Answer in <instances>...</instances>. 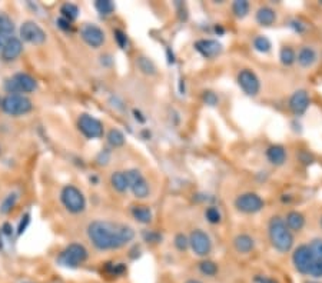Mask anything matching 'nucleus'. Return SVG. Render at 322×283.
I'll return each instance as SVG.
<instances>
[{"label": "nucleus", "mask_w": 322, "mask_h": 283, "mask_svg": "<svg viewBox=\"0 0 322 283\" xmlns=\"http://www.w3.org/2000/svg\"><path fill=\"white\" fill-rule=\"evenodd\" d=\"M249 3L246 1V0H237V1H234V4H232V12H234V15L239 19H243V17L246 16L248 13H249Z\"/></svg>", "instance_id": "31"}, {"label": "nucleus", "mask_w": 322, "mask_h": 283, "mask_svg": "<svg viewBox=\"0 0 322 283\" xmlns=\"http://www.w3.org/2000/svg\"><path fill=\"white\" fill-rule=\"evenodd\" d=\"M279 59H281V63H282V65L291 66V65L295 63L296 54H295V51L291 49V48H284V49L281 50V53H279Z\"/></svg>", "instance_id": "34"}, {"label": "nucleus", "mask_w": 322, "mask_h": 283, "mask_svg": "<svg viewBox=\"0 0 322 283\" xmlns=\"http://www.w3.org/2000/svg\"><path fill=\"white\" fill-rule=\"evenodd\" d=\"M4 229H6V231H4V233L6 234L12 233V232H10V226H9V225H6V226H4Z\"/></svg>", "instance_id": "46"}, {"label": "nucleus", "mask_w": 322, "mask_h": 283, "mask_svg": "<svg viewBox=\"0 0 322 283\" xmlns=\"http://www.w3.org/2000/svg\"><path fill=\"white\" fill-rule=\"evenodd\" d=\"M107 142L113 148H120V146L125 145L126 139H125V134L122 133L119 129H110L109 133H107Z\"/></svg>", "instance_id": "28"}, {"label": "nucleus", "mask_w": 322, "mask_h": 283, "mask_svg": "<svg viewBox=\"0 0 322 283\" xmlns=\"http://www.w3.org/2000/svg\"><path fill=\"white\" fill-rule=\"evenodd\" d=\"M60 199L63 206L68 209L70 213H82L86 209V199L82 193L80 189H78L76 186L73 184H68L62 189V193H60Z\"/></svg>", "instance_id": "5"}, {"label": "nucleus", "mask_w": 322, "mask_h": 283, "mask_svg": "<svg viewBox=\"0 0 322 283\" xmlns=\"http://www.w3.org/2000/svg\"><path fill=\"white\" fill-rule=\"evenodd\" d=\"M309 283H318V282H309Z\"/></svg>", "instance_id": "48"}, {"label": "nucleus", "mask_w": 322, "mask_h": 283, "mask_svg": "<svg viewBox=\"0 0 322 283\" xmlns=\"http://www.w3.org/2000/svg\"><path fill=\"white\" fill-rule=\"evenodd\" d=\"M17 200H19V193H16V192H10L4 199L1 200V203H0V215H9V213L15 209Z\"/></svg>", "instance_id": "26"}, {"label": "nucleus", "mask_w": 322, "mask_h": 283, "mask_svg": "<svg viewBox=\"0 0 322 283\" xmlns=\"http://www.w3.org/2000/svg\"><path fill=\"white\" fill-rule=\"evenodd\" d=\"M269 239L272 246L276 250L287 253L292 249L294 245V236L285 225V220L281 217H272L269 222Z\"/></svg>", "instance_id": "2"}, {"label": "nucleus", "mask_w": 322, "mask_h": 283, "mask_svg": "<svg viewBox=\"0 0 322 283\" xmlns=\"http://www.w3.org/2000/svg\"><path fill=\"white\" fill-rule=\"evenodd\" d=\"M110 184L112 187L119 192V193H123L129 189V184H128V179H126V175L125 172H115L112 173L110 176Z\"/></svg>", "instance_id": "24"}, {"label": "nucleus", "mask_w": 322, "mask_h": 283, "mask_svg": "<svg viewBox=\"0 0 322 283\" xmlns=\"http://www.w3.org/2000/svg\"><path fill=\"white\" fill-rule=\"evenodd\" d=\"M199 270L205 276L212 278V276H215L218 273V265L215 262H212V260H202L199 263Z\"/></svg>", "instance_id": "32"}, {"label": "nucleus", "mask_w": 322, "mask_h": 283, "mask_svg": "<svg viewBox=\"0 0 322 283\" xmlns=\"http://www.w3.org/2000/svg\"><path fill=\"white\" fill-rule=\"evenodd\" d=\"M185 283H202L201 281H196V279H189V281H187Z\"/></svg>", "instance_id": "47"}, {"label": "nucleus", "mask_w": 322, "mask_h": 283, "mask_svg": "<svg viewBox=\"0 0 322 283\" xmlns=\"http://www.w3.org/2000/svg\"><path fill=\"white\" fill-rule=\"evenodd\" d=\"M87 237L98 250H115L134 240L135 231L123 223L93 220L87 226Z\"/></svg>", "instance_id": "1"}, {"label": "nucleus", "mask_w": 322, "mask_h": 283, "mask_svg": "<svg viewBox=\"0 0 322 283\" xmlns=\"http://www.w3.org/2000/svg\"><path fill=\"white\" fill-rule=\"evenodd\" d=\"M27 225H29V215H25V217H22V220H20V225H19V229H17V234L23 233Z\"/></svg>", "instance_id": "41"}, {"label": "nucleus", "mask_w": 322, "mask_h": 283, "mask_svg": "<svg viewBox=\"0 0 322 283\" xmlns=\"http://www.w3.org/2000/svg\"><path fill=\"white\" fill-rule=\"evenodd\" d=\"M309 276L312 278H322V260L321 259H315L314 265L309 269Z\"/></svg>", "instance_id": "38"}, {"label": "nucleus", "mask_w": 322, "mask_h": 283, "mask_svg": "<svg viewBox=\"0 0 322 283\" xmlns=\"http://www.w3.org/2000/svg\"><path fill=\"white\" fill-rule=\"evenodd\" d=\"M113 34H115V39H116V42H118L119 48L125 49V48L128 46V36L123 33L122 30H115Z\"/></svg>", "instance_id": "40"}, {"label": "nucleus", "mask_w": 322, "mask_h": 283, "mask_svg": "<svg viewBox=\"0 0 322 283\" xmlns=\"http://www.w3.org/2000/svg\"><path fill=\"white\" fill-rule=\"evenodd\" d=\"M285 225L288 228L289 231H294V232H299L302 231L304 225H305V217L302 213L296 212V210H292L287 215V219H285Z\"/></svg>", "instance_id": "19"}, {"label": "nucleus", "mask_w": 322, "mask_h": 283, "mask_svg": "<svg viewBox=\"0 0 322 283\" xmlns=\"http://www.w3.org/2000/svg\"><path fill=\"white\" fill-rule=\"evenodd\" d=\"M22 51H23L22 40L17 37H9L1 48V59L4 62H13L22 54Z\"/></svg>", "instance_id": "16"}, {"label": "nucleus", "mask_w": 322, "mask_h": 283, "mask_svg": "<svg viewBox=\"0 0 322 283\" xmlns=\"http://www.w3.org/2000/svg\"><path fill=\"white\" fill-rule=\"evenodd\" d=\"M204 102L208 104V106H216L218 104V96L214 93V92H211V90H205L204 92Z\"/></svg>", "instance_id": "39"}, {"label": "nucleus", "mask_w": 322, "mask_h": 283, "mask_svg": "<svg viewBox=\"0 0 322 283\" xmlns=\"http://www.w3.org/2000/svg\"><path fill=\"white\" fill-rule=\"evenodd\" d=\"M267 157L272 165L281 166L287 160V150L281 145H273L269 149L267 150Z\"/></svg>", "instance_id": "18"}, {"label": "nucleus", "mask_w": 322, "mask_h": 283, "mask_svg": "<svg viewBox=\"0 0 322 283\" xmlns=\"http://www.w3.org/2000/svg\"><path fill=\"white\" fill-rule=\"evenodd\" d=\"M276 20V13L275 10L268 7V6H264V7H259L258 12H256V22L262 26H271L275 23Z\"/></svg>", "instance_id": "20"}, {"label": "nucleus", "mask_w": 322, "mask_h": 283, "mask_svg": "<svg viewBox=\"0 0 322 283\" xmlns=\"http://www.w3.org/2000/svg\"><path fill=\"white\" fill-rule=\"evenodd\" d=\"M20 37L34 46H40L46 42V32L33 20H27L20 26Z\"/></svg>", "instance_id": "8"}, {"label": "nucleus", "mask_w": 322, "mask_h": 283, "mask_svg": "<svg viewBox=\"0 0 322 283\" xmlns=\"http://www.w3.org/2000/svg\"><path fill=\"white\" fill-rule=\"evenodd\" d=\"M95 9L102 16H110L115 12V3L110 0H98V1H95Z\"/></svg>", "instance_id": "29"}, {"label": "nucleus", "mask_w": 322, "mask_h": 283, "mask_svg": "<svg viewBox=\"0 0 322 283\" xmlns=\"http://www.w3.org/2000/svg\"><path fill=\"white\" fill-rule=\"evenodd\" d=\"M60 13H62V17L66 19L68 22H72L75 19H78L79 16V9L76 4L73 3H65L62 7H60Z\"/></svg>", "instance_id": "30"}, {"label": "nucleus", "mask_w": 322, "mask_h": 283, "mask_svg": "<svg viewBox=\"0 0 322 283\" xmlns=\"http://www.w3.org/2000/svg\"><path fill=\"white\" fill-rule=\"evenodd\" d=\"M254 239L249 234H238L234 240V246L239 253H249L254 249Z\"/></svg>", "instance_id": "22"}, {"label": "nucleus", "mask_w": 322, "mask_h": 283, "mask_svg": "<svg viewBox=\"0 0 322 283\" xmlns=\"http://www.w3.org/2000/svg\"><path fill=\"white\" fill-rule=\"evenodd\" d=\"M80 36L86 45L93 49H99L105 43V32L96 25H90V23L83 25L80 29Z\"/></svg>", "instance_id": "13"}, {"label": "nucleus", "mask_w": 322, "mask_h": 283, "mask_svg": "<svg viewBox=\"0 0 322 283\" xmlns=\"http://www.w3.org/2000/svg\"><path fill=\"white\" fill-rule=\"evenodd\" d=\"M125 175H126V179H128L129 189L132 190L135 198L145 199V198L149 196V193H151L149 183L146 182V179L143 178V175L137 169H129V170L125 172Z\"/></svg>", "instance_id": "7"}, {"label": "nucleus", "mask_w": 322, "mask_h": 283, "mask_svg": "<svg viewBox=\"0 0 322 283\" xmlns=\"http://www.w3.org/2000/svg\"><path fill=\"white\" fill-rule=\"evenodd\" d=\"M78 126H79V130L85 134L87 139H99L103 136L102 122L90 115H86V113L80 115L78 119Z\"/></svg>", "instance_id": "10"}, {"label": "nucleus", "mask_w": 322, "mask_h": 283, "mask_svg": "<svg viewBox=\"0 0 322 283\" xmlns=\"http://www.w3.org/2000/svg\"><path fill=\"white\" fill-rule=\"evenodd\" d=\"M143 237H145L148 242H153V243H158V242H161V239H162L159 234L148 233V232H146V233H143Z\"/></svg>", "instance_id": "43"}, {"label": "nucleus", "mask_w": 322, "mask_h": 283, "mask_svg": "<svg viewBox=\"0 0 322 283\" xmlns=\"http://www.w3.org/2000/svg\"><path fill=\"white\" fill-rule=\"evenodd\" d=\"M321 226H322V219H321Z\"/></svg>", "instance_id": "49"}, {"label": "nucleus", "mask_w": 322, "mask_h": 283, "mask_svg": "<svg viewBox=\"0 0 322 283\" xmlns=\"http://www.w3.org/2000/svg\"><path fill=\"white\" fill-rule=\"evenodd\" d=\"M87 249L80 243H70L66 249L57 256V263L65 267H78L87 260Z\"/></svg>", "instance_id": "3"}, {"label": "nucleus", "mask_w": 322, "mask_h": 283, "mask_svg": "<svg viewBox=\"0 0 322 283\" xmlns=\"http://www.w3.org/2000/svg\"><path fill=\"white\" fill-rule=\"evenodd\" d=\"M309 249L312 250V253L317 259L322 260V239H314L309 245Z\"/></svg>", "instance_id": "37"}, {"label": "nucleus", "mask_w": 322, "mask_h": 283, "mask_svg": "<svg viewBox=\"0 0 322 283\" xmlns=\"http://www.w3.org/2000/svg\"><path fill=\"white\" fill-rule=\"evenodd\" d=\"M135 115H136V119H139V120H140V122H145V119H143V117H140L142 116V115H140V113H139V112H136L135 110Z\"/></svg>", "instance_id": "45"}, {"label": "nucleus", "mask_w": 322, "mask_h": 283, "mask_svg": "<svg viewBox=\"0 0 322 283\" xmlns=\"http://www.w3.org/2000/svg\"><path fill=\"white\" fill-rule=\"evenodd\" d=\"M57 23H59V27L60 29H63V30H70L72 29V25H70V22H68L66 19H63V17H60L59 20H57Z\"/></svg>", "instance_id": "44"}, {"label": "nucleus", "mask_w": 322, "mask_h": 283, "mask_svg": "<svg viewBox=\"0 0 322 283\" xmlns=\"http://www.w3.org/2000/svg\"><path fill=\"white\" fill-rule=\"evenodd\" d=\"M205 217H206V220H208L209 223L216 225V223H219L220 222V212L216 207L211 206V207H208V209L205 210Z\"/></svg>", "instance_id": "35"}, {"label": "nucleus", "mask_w": 322, "mask_h": 283, "mask_svg": "<svg viewBox=\"0 0 322 283\" xmlns=\"http://www.w3.org/2000/svg\"><path fill=\"white\" fill-rule=\"evenodd\" d=\"M195 49L198 50L205 59H214L222 53V45L214 39H201L195 43Z\"/></svg>", "instance_id": "15"}, {"label": "nucleus", "mask_w": 322, "mask_h": 283, "mask_svg": "<svg viewBox=\"0 0 322 283\" xmlns=\"http://www.w3.org/2000/svg\"><path fill=\"white\" fill-rule=\"evenodd\" d=\"M238 84L248 96H256L261 89L258 76L249 69H243L238 73Z\"/></svg>", "instance_id": "11"}, {"label": "nucleus", "mask_w": 322, "mask_h": 283, "mask_svg": "<svg viewBox=\"0 0 322 283\" xmlns=\"http://www.w3.org/2000/svg\"><path fill=\"white\" fill-rule=\"evenodd\" d=\"M235 206L239 212L243 213H256L264 207V200L256 193H243L238 196L235 200Z\"/></svg>", "instance_id": "14"}, {"label": "nucleus", "mask_w": 322, "mask_h": 283, "mask_svg": "<svg viewBox=\"0 0 322 283\" xmlns=\"http://www.w3.org/2000/svg\"><path fill=\"white\" fill-rule=\"evenodd\" d=\"M255 283H278L275 279H272V278H269V276H255L254 279Z\"/></svg>", "instance_id": "42"}, {"label": "nucleus", "mask_w": 322, "mask_h": 283, "mask_svg": "<svg viewBox=\"0 0 322 283\" xmlns=\"http://www.w3.org/2000/svg\"><path fill=\"white\" fill-rule=\"evenodd\" d=\"M136 66L137 69L143 73V75H148V76H155L158 69H156V65L153 63L152 60L146 56H139L136 59Z\"/></svg>", "instance_id": "25"}, {"label": "nucleus", "mask_w": 322, "mask_h": 283, "mask_svg": "<svg viewBox=\"0 0 322 283\" xmlns=\"http://www.w3.org/2000/svg\"><path fill=\"white\" fill-rule=\"evenodd\" d=\"M132 215L135 217L139 223H143V225H148L152 222V210L149 209V206H145V205H137L132 207Z\"/></svg>", "instance_id": "21"}, {"label": "nucleus", "mask_w": 322, "mask_h": 283, "mask_svg": "<svg viewBox=\"0 0 322 283\" xmlns=\"http://www.w3.org/2000/svg\"><path fill=\"white\" fill-rule=\"evenodd\" d=\"M308 107H309V96H308L306 90H296L289 99L291 112L296 116H301L305 113Z\"/></svg>", "instance_id": "17"}, {"label": "nucleus", "mask_w": 322, "mask_h": 283, "mask_svg": "<svg viewBox=\"0 0 322 283\" xmlns=\"http://www.w3.org/2000/svg\"><path fill=\"white\" fill-rule=\"evenodd\" d=\"M254 48L261 53H268L271 50L272 45L268 37L265 36H256L254 39Z\"/></svg>", "instance_id": "33"}, {"label": "nucleus", "mask_w": 322, "mask_h": 283, "mask_svg": "<svg viewBox=\"0 0 322 283\" xmlns=\"http://www.w3.org/2000/svg\"><path fill=\"white\" fill-rule=\"evenodd\" d=\"M189 246L198 256H206L212 250V242L204 231H193L189 236Z\"/></svg>", "instance_id": "12"}, {"label": "nucleus", "mask_w": 322, "mask_h": 283, "mask_svg": "<svg viewBox=\"0 0 322 283\" xmlns=\"http://www.w3.org/2000/svg\"><path fill=\"white\" fill-rule=\"evenodd\" d=\"M315 259L317 257L314 256L312 250L309 249V246H306V245H301L299 248H296L295 252H294V255H292L294 266L302 275H308L309 273V269L314 265Z\"/></svg>", "instance_id": "9"}, {"label": "nucleus", "mask_w": 322, "mask_h": 283, "mask_svg": "<svg viewBox=\"0 0 322 283\" xmlns=\"http://www.w3.org/2000/svg\"><path fill=\"white\" fill-rule=\"evenodd\" d=\"M175 246L178 250L185 252L189 248V237H187L184 233H178L175 236Z\"/></svg>", "instance_id": "36"}, {"label": "nucleus", "mask_w": 322, "mask_h": 283, "mask_svg": "<svg viewBox=\"0 0 322 283\" xmlns=\"http://www.w3.org/2000/svg\"><path fill=\"white\" fill-rule=\"evenodd\" d=\"M4 89L9 92V95L32 93L37 89V82L33 76L27 73H16L15 76L6 80Z\"/></svg>", "instance_id": "6"}, {"label": "nucleus", "mask_w": 322, "mask_h": 283, "mask_svg": "<svg viewBox=\"0 0 322 283\" xmlns=\"http://www.w3.org/2000/svg\"><path fill=\"white\" fill-rule=\"evenodd\" d=\"M298 63L302 67H309L312 66L317 60V53L315 50L311 49V48H302L298 53V57H296Z\"/></svg>", "instance_id": "23"}, {"label": "nucleus", "mask_w": 322, "mask_h": 283, "mask_svg": "<svg viewBox=\"0 0 322 283\" xmlns=\"http://www.w3.org/2000/svg\"><path fill=\"white\" fill-rule=\"evenodd\" d=\"M15 30V23L7 13L0 10V36H9Z\"/></svg>", "instance_id": "27"}, {"label": "nucleus", "mask_w": 322, "mask_h": 283, "mask_svg": "<svg viewBox=\"0 0 322 283\" xmlns=\"http://www.w3.org/2000/svg\"><path fill=\"white\" fill-rule=\"evenodd\" d=\"M0 104H1V100H0Z\"/></svg>", "instance_id": "50"}, {"label": "nucleus", "mask_w": 322, "mask_h": 283, "mask_svg": "<svg viewBox=\"0 0 322 283\" xmlns=\"http://www.w3.org/2000/svg\"><path fill=\"white\" fill-rule=\"evenodd\" d=\"M0 106L3 112L10 116H23L33 109L32 100L25 95H7Z\"/></svg>", "instance_id": "4"}]
</instances>
